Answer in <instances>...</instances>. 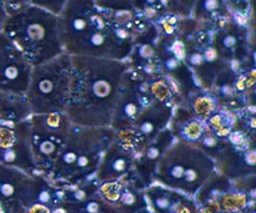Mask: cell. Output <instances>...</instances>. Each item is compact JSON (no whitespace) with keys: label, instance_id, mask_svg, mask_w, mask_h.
<instances>
[{"label":"cell","instance_id":"1","mask_svg":"<svg viewBox=\"0 0 256 213\" xmlns=\"http://www.w3.org/2000/svg\"><path fill=\"white\" fill-rule=\"evenodd\" d=\"M132 11L104 10L94 0H68L58 15L62 50L69 55L125 61L139 24Z\"/></svg>","mask_w":256,"mask_h":213},{"label":"cell","instance_id":"2","mask_svg":"<svg viewBox=\"0 0 256 213\" xmlns=\"http://www.w3.org/2000/svg\"><path fill=\"white\" fill-rule=\"evenodd\" d=\"M72 79L65 114L82 127H109L122 90L128 64L102 57L72 55Z\"/></svg>","mask_w":256,"mask_h":213},{"label":"cell","instance_id":"3","mask_svg":"<svg viewBox=\"0 0 256 213\" xmlns=\"http://www.w3.org/2000/svg\"><path fill=\"white\" fill-rule=\"evenodd\" d=\"M2 32L16 45L32 66L64 52L58 15L26 4L8 15Z\"/></svg>","mask_w":256,"mask_h":213},{"label":"cell","instance_id":"4","mask_svg":"<svg viewBox=\"0 0 256 213\" xmlns=\"http://www.w3.org/2000/svg\"><path fill=\"white\" fill-rule=\"evenodd\" d=\"M72 79V55L62 52L32 69L25 97L34 115L64 112Z\"/></svg>","mask_w":256,"mask_h":213},{"label":"cell","instance_id":"5","mask_svg":"<svg viewBox=\"0 0 256 213\" xmlns=\"http://www.w3.org/2000/svg\"><path fill=\"white\" fill-rule=\"evenodd\" d=\"M212 160L186 141H174L160 157L158 174L166 186L194 194L212 174Z\"/></svg>","mask_w":256,"mask_h":213},{"label":"cell","instance_id":"6","mask_svg":"<svg viewBox=\"0 0 256 213\" xmlns=\"http://www.w3.org/2000/svg\"><path fill=\"white\" fill-rule=\"evenodd\" d=\"M32 69L19 47L0 31V91L25 95Z\"/></svg>","mask_w":256,"mask_h":213},{"label":"cell","instance_id":"7","mask_svg":"<svg viewBox=\"0 0 256 213\" xmlns=\"http://www.w3.org/2000/svg\"><path fill=\"white\" fill-rule=\"evenodd\" d=\"M210 36L219 56L229 65L248 59V31L242 24L226 21L222 26L215 29Z\"/></svg>","mask_w":256,"mask_h":213},{"label":"cell","instance_id":"8","mask_svg":"<svg viewBox=\"0 0 256 213\" xmlns=\"http://www.w3.org/2000/svg\"><path fill=\"white\" fill-rule=\"evenodd\" d=\"M170 117H172V109L168 104L155 102L142 110L129 131L134 135V140L132 141V147L136 146L139 149L152 144L155 137L164 131Z\"/></svg>","mask_w":256,"mask_h":213},{"label":"cell","instance_id":"9","mask_svg":"<svg viewBox=\"0 0 256 213\" xmlns=\"http://www.w3.org/2000/svg\"><path fill=\"white\" fill-rule=\"evenodd\" d=\"M132 151L134 149L124 140L114 139V141L105 150L104 156L99 164L98 177L100 181L112 182L122 176L132 164Z\"/></svg>","mask_w":256,"mask_h":213},{"label":"cell","instance_id":"10","mask_svg":"<svg viewBox=\"0 0 256 213\" xmlns=\"http://www.w3.org/2000/svg\"><path fill=\"white\" fill-rule=\"evenodd\" d=\"M192 12L195 21L219 24L218 27L229 21L230 15L226 0H196Z\"/></svg>","mask_w":256,"mask_h":213},{"label":"cell","instance_id":"11","mask_svg":"<svg viewBox=\"0 0 256 213\" xmlns=\"http://www.w3.org/2000/svg\"><path fill=\"white\" fill-rule=\"evenodd\" d=\"M148 196L156 213H178L180 207L182 206L179 195L162 189V187L152 189Z\"/></svg>","mask_w":256,"mask_h":213},{"label":"cell","instance_id":"12","mask_svg":"<svg viewBox=\"0 0 256 213\" xmlns=\"http://www.w3.org/2000/svg\"><path fill=\"white\" fill-rule=\"evenodd\" d=\"M132 10L142 15V20L150 22L152 19L166 16L165 0H132Z\"/></svg>","mask_w":256,"mask_h":213},{"label":"cell","instance_id":"13","mask_svg":"<svg viewBox=\"0 0 256 213\" xmlns=\"http://www.w3.org/2000/svg\"><path fill=\"white\" fill-rule=\"evenodd\" d=\"M196 0H165V6L169 14L180 15V16H188L192 14Z\"/></svg>","mask_w":256,"mask_h":213},{"label":"cell","instance_id":"14","mask_svg":"<svg viewBox=\"0 0 256 213\" xmlns=\"http://www.w3.org/2000/svg\"><path fill=\"white\" fill-rule=\"evenodd\" d=\"M26 2L32 6L40 7L54 15H59L64 9L68 0H26Z\"/></svg>","mask_w":256,"mask_h":213},{"label":"cell","instance_id":"15","mask_svg":"<svg viewBox=\"0 0 256 213\" xmlns=\"http://www.w3.org/2000/svg\"><path fill=\"white\" fill-rule=\"evenodd\" d=\"M6 19H8V12H6V7H5V4H4V0H0V31L2 30V26H4Z\"/></svg>","mask_w":256,"mask_h":213},{"label":"cell","instance_id":"16","mask_svg":"<svg viewBox=\"0 0 256 213\" xmlns=\"http://www.w3.org/2000/svg\"><path fill=\"white\" fill-rule=\"evenodd\" d=\"M29 213H52V212H50V209L48 206L36 204V205H32Z\"/></svg>","mask_w":256,"mask_h":213},{"label":"cell","instance_id":"17","mask_svg":"<svg viewBox=\"0 0 256 213\" xmlns=\"http://www.w3.org/2000/svg\"><path fill=\"white\" fill-rule=\"evenodd\" d=\"M135 213H150V212L148 211V210H145V209H142V210H139V211H138V212H135Z\"/></svg>","mask_w":256,"mask_h":213}]
</instances>
